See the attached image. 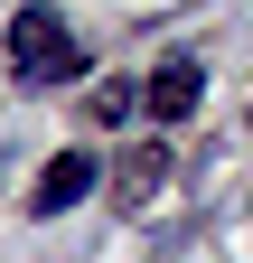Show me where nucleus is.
<instances>
[{
  "label": "nucleus",
  "instance_id": "obj_1",
  "mask_svg": "<svg viewBox=\"0 0 253 263\" xmlns=\"http://www.w3.org/2000/svg\"><path fill=\"white\" fill-rule=\"evenodd\" d=\"M10 57H19V85H75L85 76V47L66 38V19H56L47 0H28L10 19Z\"/></svg>",
  "mask_w": 253,
  "mask_h": 263
},
{
  "label": "nucleus",
  "instance_id": "obj_2",
  "mask_svg": "<svg viewBox=\"0 0 253 263\" xmlns=\"http://www.w3.org/2000/svg\"><path fill=\"white\" fill-rule=\"evenodd\" d=\"M94 179H103V160H94V151H56L47 170H38V188H28V207H38V216H66V207L94 197Z\"/></svg>",
  "mask_w": 253,
  "mask_h": 263
},
{
  "label": "nucleus",
  "instance_id": "obj_3",
  "mask_svg": "<svg viewBox=\"0 0 253 263\" xmlns=\"http://www.w3.org/2000/svg\"><path fill=\"white\" fill-rule=\"evenodd\" d=\"M141 104L160 113V122H187V113L206 104V66H197V57H160V76L141 85Z\"/></svg>",
  "mask_w": 253,
  "mask_h": 263
},
{
  "label": "nucleus",
  "instance_id": "obj_4",
  "mask_svg": "<svg viewBox=\"0 0 253 263\" xmlns=\"http://www.w3.org/2000/svg\"><path fill=\"white\" fill-rule=\"evenodd\" d=\"M160 179H169V141H141V151L113 170V197H122V207H150V197H160Z\"/></svg>",
  "mask_w": 253,
  "mask_h": 263
},
{
  "label": "nucleus",
  "instance_id": "obj_5",
  "mask_svg": "<svg viewBox=\"0 0 253 263\" xmlns=\"http://www.w3.org/2000/svg\"><path fill=\"white\" fill-rule=\"evenodd\" d=\"M132 104H141L132 85H94V113H103V122H122V113H132Z\"/></svg>",
  "mask_w": 253,
  "mask_h": 263
}]
</instances>
